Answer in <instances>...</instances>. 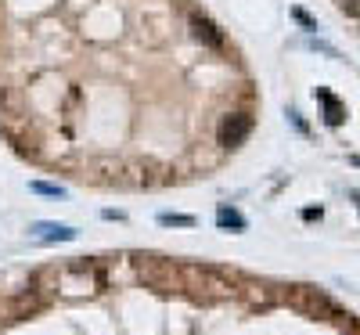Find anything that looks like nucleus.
Returning <instances> with one entry per match:
<instances>
[{
	"instance_id": "nucleus-1",
	"label": "nucleus",
	"mask_w": 360,
	"mask_h": 335,
	"mask_svg": "<svg viewBox=\"0 0 360 335\" xmlns=\"http://www.w3.org/2000/svg\"><path fill=\"white\" fill-rule=\"evenodd\" d=\"M248 134H253V119H248L245 112H234V116H224L220 130H216V137H220V145H224V148H238Z\"/></svg>"
},
{
	"instance_id": "nucleus-2",
	"label": "nucleus",
	"mask_w": 360,
	"mask_h": 335,
	"mask_svg": "<svg viewBox=\"0 0 360 335\" xmlns=\"http://www.w3.org/2000/svg\"><path fill=\"white\" fill-rule=\"evenodd\" d=\"M137 267H140V278L151 281L155 289H162V292H166V289H173V267H169V263L155 260V256H145Z\"/></svg>"
},
{
	"instance_id": "nucleus-3",
	"label": "nucleus",
	"mask_w": 360,
	"mask_h": 335,
	"mask_svg": "<svg viewBox=\"0 0 360 335\" xmlns=\"http://www.w3.org/2000/svg\"><path fill=\"white\" fill-rule=\"evenodd\" d=\"M191 33H195V40H202V43H209V47H220L224 43V37L216 33V26L209 22V19H191Z\"/></svg>"
},
{
	"instance_id": "nucleus-4",
	"label": "nucleus",
	"mask_w": 360,
	"mask_h": 335,
	"mask_svg": "<svg viewBox=\"0 0 360 335\" xmlns=\"http://www.w3.org/2000/svg\"><path fill=\"white\" fill-rule=\"evenodd\" d=\"M33 234L40 238V242H54V238H58V242H69V238H76L72 227H54V223H36Z\"/></svg>"
},
{
	"instance_id": "nucleus-5",
	"label": "nucleus",
	"mask_w": 360,
	"mask_h": 335,
	"mask_svg": "<svg viewBox=\"0 0 360 335\" xmlns=\"http://www.w3.org/2000/svg\"><path fill=\"white\" fill-rule=\"evenodd\" d=\"M317 98L324 101V112H328L324 119L332 123V126H339V123H342V116H346V112H342V105H339V101H335V98H332V94H328V90H321Z\"/></svg>"
},
{
	"instance_id": "nucleus-6",
	"label": "nucleus",
	"mask_w": 360,
	"mask_h": 335,
	"mask_svg": "<svg viewBox=\"0 0 360 335\" xmlns=\"http://www.w3.org/2000/svg\"><path fill=\"white\" fill-rule=\"evenodd\" d=\"M159 220L166 227H195V216H180V213H162Z\"/></svg>"
},
{
	"instance_id": "nucleus-7",
	"label": "nucleus",
	"mask_w": 360,
	"mask_h": 335,
	"mask_svg": "<svg viewBox=\"0 0 360 335\" xmlns=\"http://www.w3.org/2000/svg\"><path fill=\"white\" fill-rule=\"evenodd\" d=\"M216 220H220V223H224V227H238V231L245 227V220H242L238 213H234V210H227V205H224V210H220V213H216Z\"/></svg>"
},
{
	"instance_id": "nucleus-8",
	"label": "nucleus",
	"mask_w": 360,
	"mask_h": 335,
	"mask_svg": "<svg viewBox=\"0 0 360 335\" xmlns=\"http://www.w3.org/2000/svg\"><path fill=\"white\" fill-rule=\"evenodd\" d=\"M33 191H43V195H65V191L54 187V184H33Z\"/></svg>"
},
{
	"instance_id": "nucleus-9",
	"label": "nucleus",
	"mask_w": 360,
	"mask_h": 335,
	"mask_svg": "<svg viewBox=\"0 0 360 335\" xmlns=\"http://www.w3.org/2000/svg\"><path fill=\"white\" fill-rule=\"evenodd\" d=\"M346 14H353V19H360V0H346Z\"/></svg>"
},
{
	"instance_id": "nucleus-10",
	"label": "nucleus",
	"mask_w": 360,
	"mask_h": 335,
	"mask_svg": "<svg viewBox=\"0 0 360 335\" xmlns=\"http://www.w3.org/2000/svg\"><path fill=\"white\" fill-rule=\"evenodd\" d=\"M295 19H299V22H303L306 29H317L314 22H310V14H306V11H299V8H295Z\"/></svg>"
}]
</instances>
